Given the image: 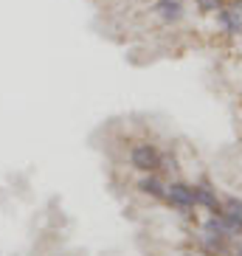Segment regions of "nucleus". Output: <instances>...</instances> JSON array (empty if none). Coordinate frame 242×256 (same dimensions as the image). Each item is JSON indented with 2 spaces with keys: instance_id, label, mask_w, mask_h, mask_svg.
Here are the masks:
<instances>
[{
  "instance_id": "nucleus-1",
  "label": "nucleus",
  "mask_w": 242,
  "mask_h": 256,
  "mask_svg": "<svg viewBox=\"0 0 242 256\" xmlns=\"http://www.w3.org/2000/svg\"><path fill=\"white\" fill-rule=\"evenodd\" d=\"M160 158H164V152L150 141H138V144H132V150H130V166L141 174L160 172Z\"/></svg>"
},
{
  "instance_id": "nucleus-2",
  "label": "nucleus",
  "mask_w": 242,
  "mask_h": 256,
  "mask_svg": "<svg viewBox=\"0 0 242 256\" xmlns=\"http://www.w3.org/2000/svg\"><path fill=\"white\" fill-rule=\"evenodd\" d=\"M164 203H169L172 208L183 211V214H189L192 208H197L192 183H186V180H169L166 183V197H164Z\"/></svg>"
},
{
  "instance_id": "nucleus-3",
  "label": "nucleus",
  "mask_w": 242,
  "mask_h": 256,
  "mask_svg": "<svg viewBox=\"0 0 242 256\" xmlns=\"http://www.w3.org/2000/svg\"><path fill=\"white\" fill-rule=\"evenodd\" d=\"M192 192H194V206L197 208H206L208 214H222V197L217 194L212 180H200V183H192Z\"/></svg>"
},
{
  "instance_id": "nucleus-4",
  "label": "nucleus",
  "mask_w": 242,
  "mask_h": 256,
  "mask_svg": "<svg viewBox=\"0 0 242 256\" xmlns=\"http://www.w3.org/2000/svg\"><path fill=\"white\" fill-rule=\"evenodd\" d=\"M214 23H217V28L226 34V37H242V14L236 12L234 6H222L214 12Z\"/></svg>"
},
{
  "instance_id": "nucleus-5",
  "label": "nucleus",
  "mask_w": 242,
  "mask_h": 256,
  "mask_svg": "<svg viewBox=\"0 0 242 256\" xmlns=\"http://www.w3.org/2000/svg\"><path fill=\"white\" fill-rule=\"evenodd\" d=\"M222 222H226L228 234H242V197L236 194H226L222 197Z\"/></svg>"
},
{
  "instance_id": "nucleus-6",
  "label": "nucleus",
  "mask_w": 242,
  "mask_h": 256,
  "mask_svg": "<svg viewBox=\"0 0 242 256\" xmlns=\"http://www.w3.org/2000/svg\"><path fill=\"white\" fill-rule=\"evenodd\" d=\"M152 12L164 26H174L186 17V8H183V0H155L152 3Z\"/></svg>"
},
{
  "instance_id": "nucleus-7",
  "label": "nucleus",
  "mask_w": 242,
  "mask_h": 256,
  "mask_svg": "<svg viewBox=\"0 0 242 256\" xmlns=\"http://www.w3.org/2000/svg\"><path fill=\"white\" fill-rule=\"evenodd\" d=\"M138 192L152 200H164L166 197V180L160 178V172H146L138 178Z\"/></svg>"
},
{
  "instance_id": "nucleus-8",
  "label": "nucleus",
  "mask_w": 242,
  "mask_h": 256,
  "mask_svg": "<svg viewBox=\"0 0 242 256\" xmlns=\"http://www.w3.org/2000/svg\"><path fill=\"white\" fill-rule=\"evenodd\" d=\"M228 0H194V6H197V12L200 14H214L217 8H222Z\"/></svg>"
},
{
  "instance_id": "nucleus-9",
  "label": "nucleus",
  "mask_w": 242,
  "mask_h": 256,
  "mask_svg": "<svg viewBox=\"0 0 242 256\" xmlns=\"http://www.w3.org/2000/svg\"><path fill=\"white\" fill-rule=\"evenodd\" d=\"M228 6H234L236 12H240V14H242V0H228Z\"/></svg>"
},
{
  "instance_id": "nucleus-10",
  "label": "nucleus",
  "mask_w": 242,
  "mask_h": 256,
  "mask_svg": "<svg viewBox=\"0 0 242 256\" xmlns=\"http://www.w3.org/2000/svg\"><path fill=\"white\" fill-rule=\"evenodd\" d=\"M186 256H192V254H186Z\"/></svg>"
}]
</instances>
